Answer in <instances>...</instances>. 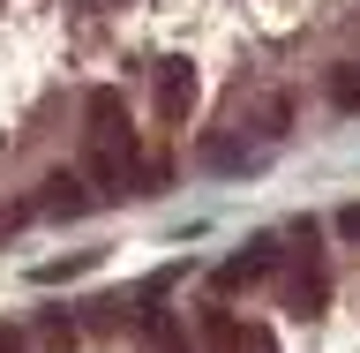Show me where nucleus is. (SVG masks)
Returning a JSON list of instances; mask_svg holds the SVG:
<instances>
[{"label": "nucleus", "mask_w": 360, "mask_h": 353, "mask_svg": "<svg viewBox=\"0 0 360 353\" xmlns=\"http://www.w3.org/2000/svg\"><path fill=\"white\" fill-rule=\"evenodd\" d=\"M202 166H210V173H233V166H255V151H248V143H225V135H210V143H202Z\"/></svg>", "instance_id": "obj_4"}, {"label": "nucleus", "mask_w": 360, "mask_h": 353, "mask_svg": "<svg viewBox=\"0 0 360 353\" xmlns=\"http://www.w3.org/2000/svg\"><path fill=\"white\" fill-rule=\"evenodd\" d=\"M338 233H345V241H360V203H345V211H338Z\"/></svg>", "instance_id": "obj_7"}, {"label": "nucleus", "mask_w": 360, "mask_h": 353, "mask_svg": "<svg viewBox=\"0 0 360 353\" xmlns=\"http://www.w3.org/2000/svg\"><path fill=\"white\" fill-rule=\"evenodd\" d=\"M292 128V98H285V90H278V98H263V135H270V143H278V135H285Z\"/></svg>", "instance_id": "obj_6"}, {"label": "nucleus", "mask_w": 360, "mask_h": 353, "mask_svg": "<svg viewBox=\"0 0 360 353\" xmlns=\"http://www.w3.org/2000/svg\"><path fill=\"white\" fill-rule=\"evenodd\" d=\"M188 106H195V61H158V113L188 120Z\"/></svg>", "instance_id": "obj_2"}, {"label": "nucleus", "mask_w": 360, "mask_h": 353, "mask_svg": "<svg viewBox=\"0 0 360 353\" xmlns=\"http://www.w3.org/2000/svg\"><path fill=\"white\" fill-rule=\"evenodd\" d=\"M90 203H98V196H90V180H83V173H53L38 196H30V211H38V218H83Z\"/></svg>", "instance_id": "obj_1"}, {"label": "nucleus", "mask_w": 360, "mask_h": 353, "mask_svg": "<svg viewBox=\"0 0 360 353\" xmlns=\"http://www.w3.org/2000/svg\"><path fill=\"white\" fill-rule=\"evenodd\" d=\"M323 90H330V106H345V113H353V106H360V61H338Z\"/></svg>", "instance_id": "obj_5"}, {"label": "nucleus", "mask_w": 360, "mask_h": 353, "mask_svg": "<svg viewBox=\"0 0 360 353\" xmlns=\"http://www.w3.org/2000/svg\"><path fill=\"white\" fill-rule=\"evenodd\" d=\"M270 271H278V241H248V256H233V264L218 271V286H255V278H270Z\"/></svg>", "instance_id": "obj_3"}, {"label": "nucleus", "mask_w": 360, "mask_h": 353, "mask_svg": "<svg viewBox=\"0 0 360 353\" xmlns=\"http://www.w3.org/2000/svg\"><path fill=\"white\" fill-rule=\"evenodd\" d=\"M233 338H240V353H278V346H270L263 331H233Z\"/></svg>", "instance_id": "obj_8"}]
</instances>
